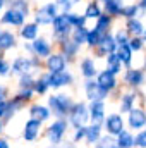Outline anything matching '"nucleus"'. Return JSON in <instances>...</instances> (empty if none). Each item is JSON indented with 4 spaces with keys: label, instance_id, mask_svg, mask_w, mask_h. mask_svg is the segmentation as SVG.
Returning <instances> with one entry per match:
<instances>
[{
    "label": "nucleus",
    "instance_id": "obj_54",
    "mask_svg": "<svg viewBox=\"0 0 146 148\" xmlns=\"http://www.w3.org/2000/svg\"><path fill=\"white\" fill-rule=\"evenodd\" d=\"M141 38H143V41H146V29L143 31V35H141Z\"/></svg>",
    "mask_w": 146,
    "mask_h": 148
},
{
    "label": "nucleus",
    "instance_id": "obj_42",
    "mask_svg": "<svg viewBox=\"0 0 146 148\" xmlns=\"http://www.w3.org/2000/svg\"><path fill=\"white\" fill-rule=\"evenodd\" d=\"M113 38H115L117 47H120V45H127V43H129V35H127L126 31H122V29H119V31L113 35Z\"/></svg>",
    "mask_w": 146,
    "mask_h": 148
},
{
    "label": "nucleus",
    "instance_id": "obj_36",
    "mask_svg": "<svg viewBox=\"0 0 146 148\" xmlns=\"http://www.w3.org/2000/svg\"><path fill=\"white\" fill-rule=\"evenodd\" d=\"M102 36H103V35H100L95 28H93V29H88V36H86V43H88V47H89V48H95V47L100 43Z\"/></svg>",
    "mask_w": 146,
    "mask_h": 148
},
{
    "label": "nucleus",
    "instance_id": "obj_49",
    "mask_svg": "<svg viewBox=\"0 0 146 148\" xmlns=\"http://www.w3.org/2000/svg\"><path fill=\"white\" fill-rule=\"evenodd\" d=\"M79 0H57V5H60V3H71V5H74V3H77Z\"/></svg>",
    "mask_w": 146,
    "mask_h": 148
},
{
    "label": "nucleus",
    "instance_id": "obj_12",
    "mask_svg": "<svg viewBox=\"0 0 146 148\" xmlns=\"http://www.w3.org/2000/svg\"><path fill=\"white\" fill-rule=\"evenodd\" d=\"M41 133V122L36 119H28L24 127H23V140L31 143V141H36V138Z\"/></svg>",
    "mask_w": 146,
    "mask_h": 148
},
{
    "label": "nucleus",
    "instance_id": "obj_29",
    "mask_svg": "<svg viewBox=\"0 0 146 148\" xmlns=\"http://www.w3.org/2000/svg\"><path fill=\"white\" fill-rule=\"evenodd\" d=\"M110 26H112V17H110L108 14H102V16L96 19L95 29H96L100 35H107V33H110Z\"/></svg>",
    "mask_w": 146,
    "mask_h": 148
},
{
    "label": "nucleus",
    "instance_id": "obj_8",
    "mask_svg": "<svg viewBox=\"0 0 146 148\" xmlns=\"http://www.w3.org/2000/svg\"><path fill=\"white\" fill-rule=\"evenodd\" d=\"M103 129L107 131L108 136H117L119 133L124 131V117L120 114H108L105 115V121H103Z\"/></svg>",
    "mask_w": 146,
    "mask_h": 148
},
{
    "label": "nucleus",
    "instance_id": "obj_53",
    "mask_svg": "<svg viewBox=\"0 0 146 148\" xmlns=\"http://www.w3.org/2000/svg\"><path fill=\"white\" fill-rule=\"evenodd\" d=\"M3 5H5V0H0V10L3 9Z\"/></svg>",
    "mask_w": 146,
    "mask_h": 148
},
{
    "label": "nucleus",
    "instance_id": "obj_56",
    "mask_svg": "<svg viewBox=\"0 0 146 148\" xmlns=\"http://www.w3.org/2000/svg\"><path fill=\"white\" fill-rule=\"evenodd\" d=\"M145 69H146V59H145Z\"/></svg>",
    "mask_w": 146,
    "mask_h": 148
},
{
    "label": "nucleus",
    "instance_id": "obj_10",
    "mask_svg": "<svg viewBox=\"0 0 146 148\" xmlns=\"http://www.w3.org/2000/svg\"><path fill=\"white\" fill-rule=\"evenodd\" d=\"M127 124L132 131H143L146 127V112L143 109H131L127 112Z\"/></svg>",
    "mask_w": 146,
    "mask_h": 148
},
{
    "label": "nucleus",
    "instance_id": "obj_34",
    "mask_svg": "<svg viewBox=\"0 0 146 148\" xmlns=\"http://www.w3.org/2000/svg\"><path fill=\"white\" fill-rule=\"evenodd\" d=\"M86 36H88V28H74L71 31V40L74 43H77L79 47L86 43Z\"/></svg>",
    "mask_w": 146,
    "mask_h": 148
},
{
    "label": "nucleus",
    "instance_id": "obj_2",
    "mask_svg": "<svg viewBox=\"0 0 146 148\" xmlns=\"http://www.w3.org/2000/svg\"><path fill=\"white\" fill-rule=\"evenodd\" d=\"M89 121V110H88V105L84 102H77L74 103L71 112H69V124L72 126L74 129H79V127H84Z\"/></svg>",
    "mask_w": 146,
    "mask_h": 148
},
{
    "label": "nucleus",
    "instance_id": "obj_11",
    "mask_svg": "<svg viewBox=\"0 0 146 148\" xmlns=\"http://www.w3.org/2000/svg\"><path fill=\"white\" fill-rule=\"evenodd\" d=\"M67 62H69V60H67L62 53H50V55L46 57L45 66H46V69H48L50 74H55V73L65 71V69H67Z\"/></svg>",
    "mask_w": 146,
    "mask_h": 148
},
{
    "label": "nucleus",
    "instance_id": "obj_24",
    "mask_svg": "<svg viewBox=\"0 0 146 148\" xmlns=\"http://www.w3.org/2000/svg\"><path fill=\"white\" fill-rule=\"evenodd\" d=\"M115 53H117L120 64H124V66H127V67L131 66V62H132V50L129 48V45H120V47H117Z\"/></svg>",
    "mask_w": 146,
    "mask_h": 148
},
{
    "label": "nucleus",
    "instance_id": "obj_22",
    "mask_svg": "<svg viewBox=\"0 0 146 148\" xmlns=\"http://www.w3.org/2000/svg\"><path fill=\"white\" fill-rule=\"evenodd\" d=\"M115 143H117V147H119V148H132V147H134V134L124 129L122 133H119V134H117Z\"/></svg>",
    "mask_w": 146,
    "mask_h": 148
},
{
    "label": "nucleus",
    "instance_id": "obj_43",
    "mask_svg": "<svg viewBox=\"0 0 146 148\" xmlns=\"http://www.w3.org/2000/svg\"><path fill=\"white\" fill-rule=\"evenodd\" d=\"M31 97H33V90H21L14 98H17L19 102L26 103V102H29V100H31Z\"/></svg>",
    "mask_w": 146,
    "mask_h": 148
},
{
    "label": "nucleus",
    "instance_id": "obj_23",
    "mask_svg": "<svg viewBox=\"0 0 146 148\" xmlns=\"http://www.w3.org/2000/svg\"><path fill=\"white\" fill-rule=\"evenodd\" d=\"M38 31H40V28H38L35 23H26V24H23L21 26V31H19V35L21 38H24V40H36L38 38Z\"/></svg>",
    "mask_w": 146,
    "mask_h": 148
},
{
    "label": "nucleus",
    "instance_id": "obj_45",
    "mask_svg": "<svg viewBox=\"0 0 146 148\" xmlns=\"http://www.w3.org/2000/svg\"><path fill=\"white\" fill-rule=\"evenodd\" d=\"M9 73H10V64L0 57V76H7Z\"/></svg>",
    "mask_w": 146,
    "mask_h": 148
},
{
    "label": "nucleus",
    "instance_id": "obj_16",
    "mask_svg": "<svg viewBox=\"0 0 146 148\" xmlns=\"http://www.w3.org/2000/svg\"><path fill=\"white\" fill-rule=\"evenodd\" d=\"M88 110H89V119L93 124H103V121H105V102H91Z\"/></svg>",
    "mask_w": 146,
    "mask_h": 148
},
{
    "label": "nucleus",
    "instance_id": "obj_7",
    "mask_svg": "<svg viewBox=\"0 0 146 148\" xmlns=\"http://www.w3.org/2000/svg\"><path fill=\"white\" fill-rule=\"evenodd\" d=\"M59 14V5L50 2L41 5L35 14V24L36 26H45V24H52V21L55 19V16Z\"/></svg>",
    "mask_w": 146,
    "mask_h": 148
},
{
    "label": "nucleus",
    "instance_id": "obj_35",
    "mask_svg": "<svg viewBox=\"0 0 146 148\" xmlns=\"http://www.w3.org/2000/svg\"><path fill=\"white\" fill-rule=\"evenodd\" d=\"M67 19H69L72 29L74 28H86V17L84 16H79V14H74V12H67Z\"/></svg>",
    "mask_w": 146,
    "mask_h": 148
},
{
    "label": "nucleus",
    "instance_id": "obj_18",
    "mask_svg": "<svg viewBox=\"0 0 146 148\" xmlns=\"http://www.w3.org/2000/svg\"><path fill=\"white\" fill-rule=\"evenodd\" d=\"M146 76L141 69H127L126 73V83L132 88H139L143 83H145Z\"/></svg>",
    "mask_w": 146,
    "mask_h": 148
},
{
    "label": "nucleus",
    "instance_id": "obj_51",
    "mask_svg": "<svg viewBox=\"0 0 146 148\" xmlns=\"http://www.w3.org/2000/svg\"><path fill=\"white\" fill-rule=\"evenodd\" d=\"M138 5H139V9H141V10H145V12H146V0H141Z\"/></svg>",
    "mask_w": 146,
    "mask_h": 148
},
{
    "label": "nucleus",
    "instance_id": "obj_50",
    "mask_svg": "<svg viewBox=\"0 0 146 148\" xmlns=\"http://www.w3.org/2000/svg\"><path fill=\"white\" fill-rule=\"evenodd\" d=\"M0 148H10L9 141H7V140H3V138H0Z\"/></svg>",
    "mask_w": 146,
    "mask_h": 148
},
{
    "label": "nucleus",
    "instance_id": "obj_52",
    "mask_svg": "<svg viewBox=\"0 0 146 148\" xmlns=\"http://www.w3.org/2000/svg\"><path fill=\"white\" fill-rule=\"evenodd\" d=\"M60 148H76V145H74V143H64Z\"/></svg>",
    "mask_w": 146,
    "mask_h": 148
},
{
    "label": "nucleus",
    "instance_id": "obj_38",
    "mask_svg": "<svg viewBox=\"0 0 146 148\" xmlns=\"http://www.w3.org/2000/svg\"><path fill=\"white\" fill-rule=\"evenodd\" d=\"M48 91V84L46 81L40 76L38 79H35V84H33V93H38V95H45Z\"/></svg>",
    "mask_w": 146,
    "mask_h": 148
},
{
    "label": "nucleus",
    "instance_id": "obj_46",
    "mask_svg": "<svg viewBox=\"0 0 146 148\" xmlns=\"http://www.w3.org/2000/svg\"><path fill=\"white\" fill-rule=\"evenodd\" d=\"M84 134H86V126H84V127H79V129H76V133H74V143H79V141H83V140H84Z\"/></svg>",
    "mask_w": 146,
    "mask_h": 148
},
{
    "label": "nucleus",
    "instance_id": "obj_6",
    "mask_svg": "<svg viewBox=\"0 0 146 148\" xmlns=\"http://www.w3.org/2000/svg\"><path fill=\"white\" fill-rule=\"evenodd\" d=\"M41 77L46 81L48 88H53V90H59V88H64V86H71L74 81V76L69 71H62V73H45L41 74Z\"/></svg>",
    "mask_w": 146,
    "mask_h": 148
},
{
    "label": "nucleus",
    "instance_id": "obj_39",
    "mask_svg": "<svg viewBox=\"0 0 146 148\" xmlns=\"http://www.w3.org/2000/svg\"><path fill=\"white\" fill-rule=\"evenodd\" d=\"M95 148H119V147H117V143H115V138L107 134V136H102V138H100V141L96 143Z\"/></svg>",
    "mask_w": 146,
    "mask_h": 148
},
{
    "label": "nucleus",
    "instance_id": "obj_26",
    "mask_svg": "<svg viewBox=\"0 0 146 148\" xmlns=\"http://www.w3.org/2000/svg\"><path fill=\"white\" fill-rule=\"evenodd\" d=\"M105 62H107V71L112 73L113 76H117V74L122 71V64H120V60H119V57H117V53H115V52L107 55Z\"/></svg>",
    "mask_w": 146,
    "mask_h": 148
},
{
    "label": "nucleus",
    "instance_id": "obj_17",
    "mask_svg": "<svg viewBox=\"0 0 146 148\" xmlns=\"http://www.w3.org/2000/svg\"><path fill=\"white\" fill-rule=\"evenodd\" d=\"M96 83H98L107 93H110V91L115 90V86H117V77L105 69V71H102V73L96 74Z\"/></svg>",
    "mask_w": 146,
    "mask_h": 148
},
{
    "label": "nucleus",
    "instance_id": "obj_28",
    "mask_svg": "<svg viewBox=\"0 0 146 148\" xmlns=\"http://www.w3.org/2000/svg\"><path fill=\"white\" fill-rule=\"evenodd\" d=\"M141 14H145V10H141L138 3H131V5H124V7H122L120 17H126V19H136V17H139Z\"/></svg>",
    "mask_w": 146,
    "mask_h": 148
},
{
    "label": "nucleus",
    "instance_id": "obj_55",
    "mask_svg": "<svg viewBox=\"0 0 146 148\" xmlns=\"http://www.w3.org/2000/svg\"><path fill=\"white\" fill-rule=\"evenodd\" d=\"M2 129H3V122L0 121V133H2Z\"/></svg>",
    "mask_w": 146,
    "mask_h": 148
},
{
    "label": "nucleus",
    "instance_id": "obj_3",
    "mask_svg": "<svg viewBox=\"0 0 146 148\" xmlns=\"http://www.w3.org/2000/svg\"><path fill=\"white\" fill-rule=\"evenodd\" d=\"M40 66H41V60L38 57H17L12 62L10 71L17 76H23V74L33 73V69H38Z\"/></svg>",
    "mask_w": 146,
    "mask_h": 148
},
{
    "label": "nucleus",
    "instance_id": "obj_48",
    "mask_svg": "<svg viewBox=\"0 0 146 148\" xmlns=\"http://www.w3.org/2000/svg\"><path fill=\"white\" fill-rule=\"evenodd\" d=\"M5 98H7V90L3 86H0V102H3Z\"/></svg>",
    "mask_w": 146,
    "mask_h": 148
},
{
    "label": "nucleus",
    "instance_id": "obj_33",
    "mask_svg": "<svg viewBox=\"0 0 146 148\" xmlns=\"http://www.w3.org/2000/svg\"><path fill=\"white\" fill-rule=\"evenodd\" d=\"M134 102H136V95L134 93H126L120 98V112L127 114L131 109H134Z\"/></svg>",
    "mask_w": 146,
    "mask_h": 148
},
{
    "label": "nucleus",
    "instance_id": "obj_30",
    "mask_svg": "<svg viewBox=\"0 0 146 148\" xmlns=\"http://www.w3.org/2000/svg\"><path fill=\"white\" fill-rule=\"evenodd\" d=\"M79 45L77 43H74L72 40H65V41H62V55L65 57V59H72L77 55V52H79Z\"/></svg>",
    "mask_w": 146,
    "mask_h": 148
},
{
    "label": "nucleus",
    "instance_id": "obj_1",
    "mask_svg": "<svg viewBox=\"0 0 146 148\" xmlns=\"http://www.w3.org/2000/svg\"><path fill=\"white\" fill-rule=\"evenodd\" d=\"M72 105L74 102L69 95L57 93V95H50L48 97V109L57 119H65L69 115L71 109H72Z\"/></svg>",
    "mask_w": 146,
    "mask_h": 148
},
{
    "label": "nucleus",
    "instance_id": "obj_4",
    "mask_svg": "<svg viewBox=\"0 0 146 148\" xmlns=\"http://www.w3.org/2000/svg\"><path fill=\"white\" fill-rule=\"evenodd\" d=\"M67 119H57V121H53L50 126H48V129H46V138H48V141L53 145V147H57V145H60L62 143V140H64V136H65V133H67Z\"/></svg>",
    "mask_w": 146,
    "mask_h": 148
},
{
    "label": "nucleus",
    "instance_id": "obj_41",
    "mask_svg": "<svg viewBox=\"0 0 146 148\" xmlns=\"http://www.w3.org/2000/svg\"><path fill=\"white\" fill-rule=\"evenodd\" d=\"M129 48L132 50V52H139V50H143V47H145V41H143V38L141 36H132L129 38Z\"/></svg>",
    "mask_w": 146,
    "mask_h": 148
},
{
    "label": "nucleus",
    "instance_id": "obj_58",
    "mask_svg": "<svg viewBox=\"0 0 146 148\" xmlns=\"http://www.w3.org/2000/svg\"><path fill=\"white\" fill-rule=\"evenodd\" d=\"M145 131H146V129H145Z\"/></svg>",
    "mask_w": 146,
    "mask_h": 148
},
{
    "label": "nucleus",
    "instance_id": "obj_13",
    "mask_svg": "<svg viewBox=\"0 0 146 148\" xmlns=\"http://www.w3.org/2000/svg\"><path fill=\"white\" fill-rule=\"evenodd\" d=\"M95 48H96V55H98V57H107L108 53H113V52L117 50V43H115L113 35H110V33L103 35L102 40H100V43H98Z\"/></svg>",
    "mask_w": 146,
    "mask_h": 148
},
{
    "label": "nucleus",
    "instance_id": "obj_57",
    "mask_svg": "<svg viewBox=\"0 0 146 148\" xmlns=\"http://www.w3.org/2000/svg\"><path fill=\"white\" fill-rule=\"evenodd\" d=\"M0 33H2V29H0Z\"/></svg>",
    "mask_w": 146,
    "mask_h": 148
},
{
    "label": "nucleus",
    "instance_id": "obj_32",
    "mask_svg": "<svg viewBox=\"0 0 146 148\" xmlns=\"http://www.w3.org/2000/svg\"><path fill=\"white\" fill-rule=\"evenodd\" d=\"M102 14H103V9L100 7V3H98L96 0H93V2L88 3L86 12H84V17H86V19H98Z\"/></svg>",
    "mask_w": 146,
    "mask_h": 148
},
{
    "label": "nucleus",
    "instance_id": "obj_40",
    "mask_svg": "<svg viewBox=\"0 0 146 148\" xmlns=\"http://www.w3.org/2000/svg\"><path fill=\"white\" fill-rule=\"evenodd\" d=\"M10 3H12L10 7H14V9L19 10L21 14H24V16L29 14V3H28V0H12Z\"/></svg>",
    "mask_w": 146,
    "mask_h": 148
},
{
    "label": "nucleus",
    "instance_id": "obj_47",
    "mask_svg": "<svg viewBox=\"0 0 146 148\" xmlns=\"http://www.w3.org/2000/svg\"><path fill=\"white\" fill-rule=\"evenodd\" d=\"M7 110V100H3V102H0V119L3 117V114Z\"/></svg>",
    "mask_w": 146,
    "mask_h": 148
},
{
    "label": "nucleus",
    "instance_id": "obj_27",
    "mask_svg": "<svg viewBox=\"0 0 146 148\" xmlns=\"http://www.w3.org/2000/svg\"><path fill=\"white\" fill-rule=\"evenodd\" d=\"M122 7H124V0H105V10H107V14L110 17L112 16L120 17Z\"/></svg>",
    "mask_w": 146,
    "mask_h": 148
},
{
    "label": "nucleus",
    "instance_id": "obj_5",
    "mask_svg": "<svg viewBox=\"0 0 146 148\" xmlns=\"http://www.w3.org/2000/svg\"><path fill=\"white\" fill-rule=\"evenodd\" d=\"M52 26H53V36L57 38L60 43L65 41V40H69V35L72 31V26H71V23L67 19V14H64V12L57 14L55 19L52 21Z\"/></svg>",
    "mask_w": 146,
    "mask_h": 148
},
{
    "label": "nucleus",
    "instance_id": "obj_15",
    "mask_svg": "<svg viewBox=\"0 0 146 148\" xmlns=\"http://www.w3.org/2000/svg\"><path fill=\"white\" fill-rule=\"evenodd\" d=\"M31 50H33L35 57H38V59H43L45 57L46 59L52 53V45H50V41L46 38H36L31 43Z\"/></svg>",
    "mask_w": 146,
    "mask_h": 148
},
{
    "label": "nucleus",
    "instance_id": "obj_19",
    "mask_svg": "<svg viewBox=\"0 0 146 148\" xmlns=\"http://www.w3.org/2000/svg\"><path fill=\"white\" fill-rule=\"evenodd\" d=\"M79 69H81V74L84 76V79H95V76L98 74L95 60L91 57H84L81 60V64H79Z\"/></svg>",
    "mask_w": 146,
    "mask_h": 148
},
{
    "label": "nucleus",
    "instance_id": "obj_14",
    "mask_svg": "<svg viewBox=\"0 0 146 148\" xmlns=\"http://www.w3.org/2000/svg\"><path fill=\"white\" fill-rule=\"evenodd\" d=\"M24 19H26V16H24V14H21L19 10H16L14 7H10V9H7V10H5V14L0 17V23H2V24H7V26L21 28V26L24 24Z\"/></svg>",
    "mask_w": 146,
    "mask_h": 148
},
{
    "label": "nucleus",
    "instance_id": "obj_37",
    "mask_svg": "<svg viewBox=\"0 0 146 148\" xmlns=\"http://www.w3.org/2000/svg\"><path fill=\"white\" fill-rule=\"evenodd\" d=\"M33 84H35V77L31 73L19 76V88L21 90H33Z\"/></svg>",
    "mask_w": 146,
    "mask_h": 148
},
{
    "label": "nucleus",
    "instance_id": "obj_25",
    "mask_svg": "<svg viewBox=\"0 0 146 148\" xmlns=\"http://www.w3.org/2000/svg\"><path fill=\"white\" fill-rule=\"evenodd\" d=\"M145 31V26L139 19H127V24H126V33L127 35H132V36H141Z\"/></svg>",
    "mask_w": 146,
    "mask_h": 148
},
{
    "label": "nucleus",
    "instance_id": "obj_9",
    "mask_svg": "<svg viewBox=\"0 0 146 148\" xmlns=\"http://www.w3.org/2000/svg\"><path fill=\"white\" fill-rule=\"evenodd\" d=\"M84 93H86V98L89 102H103L108 97V93L95 79H86V83H84Z\"/></svg>",
    "mask_w": 146,
    "mask_h": 148
},
{
    "label": "nucleus",
    "instance_id": "obj_31",
    "mask_svg": "<svg viewBox=\"0 0 146 148\" xmlns=\"http://www.w3.org/2000/svg\"><path fill=\"white\" fill-rule=\"evenodd\" d=\"M16 47V35L12 31H2L0 33V50H9Z\"/></svg>",
    "mask_w": 146,
    "mask_h": 148
},
{
    "label": "nucleus",
    "instance_id": "obj_21",
    "mask_svg": "<svg viewBox=\"0 0 146 148\" xmlns=\"http://www.w3.org/2000/svg\"><path fill=\"white\" fill-rule=\"evenodd\" d=\"M102 129L103 126L102 124H91V126H86V134H84V140L89 143V145H96L102 138Z\"/></svg>",
    "mask_w": 146,
    "mask_h": 148
},
{
    "label": "nucleus",
    "instance_id": "obj_44",
    "mask_svg": "<svg viewBox=\"0 0 146 148\" xmlns=\"http://www.w3.org/2000/svg\"><path fill=\"white\" fill-rule=\"evenodd\" d=\"M134 145L139 148H146V131H139L134 136Z\"/></svg>",
    "mask_w": 146,
    "mask_h": 148
},
{
    "label": "nucleus",
    "instance_id": "obj_20",
    "mask_svg": "<svg viewBox=\"0 0 146 148\" xmlns=\"http://www.w3.org/2000/svg\"><path fill=\"white\" fill-rule=\"evenodd\" d=\"M29 115H31V119H36V121H40V122L43 124L45 121H48V119L52 117V112H50L48 107H45V105L35 103V105H31V109H29Z\"/></svg>",
    "mask_w": 146,
    "mask_h": 148
}]
</instances>
